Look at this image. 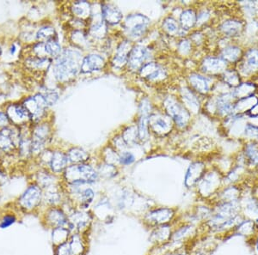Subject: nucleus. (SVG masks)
<instances>
[{
	"label": "nucleus",
	"instance_id": "nucleus-27",
	"mask_svg": "<svg viewBox=\"0 0 258 255\" xmlns=\"http://www.w3.org/2000/svg\"><path fill=\"white\" fill-rule=\"evenodd\" d=\"M256 91V85L254 82H242L237 88H235L232 92L235 99H243L246 97L255 96Z\"/></svg>",
	"mask_w": 258,
	"mask_h": 255
},
{
	"label": "nucleus",
	"instance_id": "nucleus-41",
	"mask_svg": "<svg viewBox=\"0 0 258 255\" xmlns=\"http://www.w3.org/2000/svg\"><path fill=\"white\" fill-rule=\"evenodd\" d=\"M148 126H149V119L148 115H141L138 126V137L141 140H146L148 138Z\"/></svg>",
	"mask_w": 258,
	"mask_h": 255
},
{
	"label": "nucleus",
	"instance_id": "nucleus-3",
	"mask_svg": "<svg viewBox=\"0 0 258 255\" xmlns=\"http://www.w3.org/2000/svg\"><path fill=\"white\" fill-rule=\"evenodd\" d=\"M176 211L169 207H157L151 209L145 213L142 222L147 228L154 229L159 226L167 225L175 223Z\"/></svg>",
	"mask_w": 258,
	"mask_h": 255
},
{
	"label": "nucleus",
	"instance_id": "nucleus-17",
	"mask_svg": "<svg viewBox=\"0 0 258 255\" xmlns=\"http://www.w3.org/2000/svg\"><path fill=\"white\" fill-rule=\"evenodd\" d=\"M202 69L207 74H223L227 70V63L221 58L209 57L202 63Z\"/></svg>",
	"mask_w": 258,
	"mask_h": 255
},
{
	"label": "nucleus",
	"instance_id": "nucleus-34",
	"mask_svg": "<svg viewBox=\"0 0 258 255\" xmlns=\"http://www.w3.org/2000/svg\"><path fill=\"white\" fill-rule=\"evenodd\" d=\"M182 97L183 102L186 103V106L188 107V109L195 113H197L199 110V101L190 89L187 88V87L182 89Z\"/></svg>",
	"mask_w": 258,
	"mask_h": 255
},
{
	"label": "nucleus",
	"instance_id": "nucleus-32",
	"mask_svg": "<svg viewBox=\"0 0 258 255\" xmlns=\"http://www.w3.org/2000/svg\"><path fill=\"white\" fill-rule=\"evenodd\" d=\"M189 82L192 87L201 94H206L209 92V82L205 76H201L198 74H192L189 76Z\"/></svg>",
	"mask_w": 258,
	"mask_h": 255
},
{
	"label": "nucleus",
	"instance_id": "nucleus-12",
	"mask_svg": "<svg viewBox=\"0 0 258 255\" xmlns=\"http://www.w3.org/2000/svg\"><path fill=\"white\" fill-rule=\"evenodd\" d=\"M23 106L29 113L30 119L35 121H38L44 115L47 104L43 96L37 94L35 95V97H30L24 101Z\"/></svg>",
	"mask_w": 258,
	"mask_h": 255
},
{
	"label": "nucleus",
	"instance_id": "nucleus-51",
	"mask_svg": "<svg viewBox=\"0 0 258 255\" xmlns=\"http://www.w3.org/2000/svg\"><path fill=\"white\" fill-rule=\"evenodd\" d=\"M55 255H71L69 243L62 244L60 246H56Z\"/></svg>",
	"mask_w": 258,
	"mask_h": 255
},
{
	"label": "nucleus",
	"instance_id": "nucleus-18",
	"mask_svg": "<svg viewBox=\"0 0 258 255\" xmlns=\"http://www.w3.org/2000/svg\"><path fill=\"white\" fill-rule=\"evenodd\" d=\"M6 115L9 118V120L17 126L23 125L30 119V115L24 106L19 104H12L9 106L6 111Z\"/></svg>",
	"mask_w": 258,
	"mask_h": 255
},
{
	"label": "nucleus",
	"instance_id": "nucleus-36",
	"mask_svg": "<svg viewBox=\"0 0 258 255\" xmlns=\"http://www.w3.org/2000/svg\"><path fill=\"white\" fill-rule=\"evenodd\" d=\"M71 232L66 227L63 228H57L53 229V244L54 246H59L62 244L67 243L70 239Z\"/></svg>",
	"mask_w": 258,
	"mask_h": 255
},
{
	"label": "nucleus",
	"instance_id": "nucleus-28",
	"mask_svg": "<svg viewBox=\"0 0 258 255\" xmlns=\"http://www.w3.org/2000/svg\"><path fill=\"white\" fill-rule=\"evenodd\" d=\"M68 159L67 155L60 151L53 153L50 160V167L54 173H61L68 167Z\"/></svg>",
	"mask_w": 258,
	"mask_h": 255
},
{
	"label": "nucleus",
	"instance_id": "nucleus-6",
	"mask_svg": "<svg viewBox=\"0 0 258 255\" xmlns=\"http://www.w3.org/2000/svg\"><path fill=\"white\" fill-rule=\"evenodd\" d=\"M198 235V229L197 226L192 223L182 222L181 224L174 229L170 239V246H179L188 245L193 241L194 239Z\"/></svg>",
	"mask_w": 258,
	"mask_h": 255
},
{
	"label": "nucleus",
	"instance_id": "nucleus-25",
	"mask_svg": "<svg viewBox=\"0 0 258 255\" xmlns=\"http://www.w3.org/2000/svg\"><path fill=\"white\" fill-rule=\"evenodd\" d=\"M102 14L103 19L109 24H119L122 19V13L120 12V10L118 9L116 6L110 4L103 5Z\"/></svg>",
	"mask_w": 258,
	"mask_h": 255
},
{
	"label": "nucleus",
	"instance_id": "nucleus-40",
	"mask_svg": "<svg viewBox=\"0 0 258 255\" xmlns=\"http://www.w3.org/2000/svg\"><path fill=\"white\" fill-rule=\"evenodd\" d=\"M26 65L31 70H44L49 67L50 60L44 58H33L27 60Z\"/></svg>",
	"mask_w": 258,
	"mask_h": 255
},
{
	"label": "nucleus",
	"instance_id": "nucleus-43",
	"mask_svg": "<svg viewBox=\"0 0 258 255\" xmlns=\"http://www.w3.org/2000/svg\"><path fill=\"white\" fill-rule=\"evenodd\" d=\"M56 32L53 27L46 26L41 28L36 34V38L40 41H48L53 40Z\"/></svg>",
	"mask_w": 258,
	"mask_h": 255
},
{
	"label": "nucleus",
	"instance_id": "nucleus-22",
	"mask_svg": "<svg viewBox=\"0 0 258 255\" xmlns=\"http://www.w3.org/2000/svg\"><path fill=\"white\" fill-rule=\"evenodd\" d=\"M66 200L63 199L61 193L56 188L51 187L47 188V192L43 194V203L49 207H61Z\"/></svg>",
	"mask_w": 258,
	"mask_h": 255
},
{
	"label": "nucleus",
	"instance_id": "nucleus-44",
	"mask_svg": "<svg viewBox=\"0 0 258 255\" xmlns=\"http://www.w3.org/2000/svg\"><path fill=\"white\" fill-rule=\"evenodd\" d=\"M37 179H38L39 187H41L42 189L43 188H51L53 186V176L50 175L48 172H40L37 176Z\"/></svg>",
	"mask_w": 258,
	"mask_h": 255
},
{
	"label": "nucleus",
	"instance_id": "nucleus-47",
	"mask_svg": "<svg viewBox=\"0 0 258 255\" xmlns=\"http://www.w3.org/2000/svg\"><path fill=\"white\" fill-rule=\"evenodd\" d=\"M244 136L253 140H258V126L248 124L244 128Z\"/></svg>",
	"mask_w": 258,
	"mask_h": 255
},
{
	"label": "nucleus",
	"instance_id": "nucleus-9",
	"mask_svg": "<svg viewBox=\"0 0 258 255\" xmlns=\"http://www.w3.org/2000/svg\"><path fill=\"white\" fill-rule=\"evenodd\" d=\"M149 23V19L147 17L141 14H134L127 17L124 27L131 37L138 38L146 32Z\"/></svg>",
	"mask_w": 258,
	"mask_h": 255
},
{
	"label": "nucleus",
	"instance_id": "nucleus-39",
	"mask_svg": "<svg viewBox=\"0 0 258 255\" xmlns=\"http://www.w3.org/2000/svg\"><path fill=\"white\" fill-rule=\"evenodd\" d=\"M72 11L74 15L80 18H88L91 14V7L86 1H78L74 3Z\"/></svg>",
	"mask_w": 258,
	"mask_h": 255
},
{
	"label": "nucleus",
	"instance_id": "nucleus-30",
	"mask_svg": "<svg viewBox=\"0 0 258 255\" xmlns=\"http://www.w3.org/2000/svg\"><path fill=\"white\" fill-rule=\"evenodd\" d=\"M131 46L127 41H124L123 43L120 44L118 47L117 53L114 57V65L116 67H121L126 64L128 60L129 53L131 52Z\"/></svg>",
	"mask_w": 258,
	"mask_h": 255
},
{
	"label": "nucleus",
	"instance_id": "nucleus-10",
	"mask_svg": "<svg viewBox=\"0 0 258 255\" xmlns=\"http://www.w3.org/2000/svg\"><path fill=\"white\" fill-rule=\"evenodd\" d=\"M239 63L241 76H249L258 72V48H250L243 53Z\"/></svg>",
	"mask_w": 258,
	"mask_h": 255
},
{
	"label": "nucleus",
	"instance_id": "nucleus-42",
	"mask_svg": "<svg viewBox=\"0 0 258 255\" xmlns=\"http://www.w3.org/2000/svg\"><path fill=\"white\" fill-rule=\"evenodd\" d=\"M45 52L48 54V55L57 58L61 54V46L59 45L58 41H55L54 39L48 41L46 42L45 44Z\"/></svg>",
	"mask_w": 258,
	"mask_h": 255
},
{
	"label": "nucleus",
	"instance_id": "nucleus-11",
	"mask_svg": "<svg viewBox=\"0 0 258 255\" xmlns=\"http://www.w3.org/2000/svg\"><path fill=\"white\" fill-rule=\"evenodd\" d=\"M45 224L52 229L68 226V213L62 207H49L47 209L43 217Z\"/></svg>",
	"mask_w": 258,
	"mask_h": 255
},
{
	"label": "nucleus",
	"instance_id": "nucleus-14",
	"mask_svg": "<svg viewBox=\"0 0 258 255\" xmlns=\"http://www.w3.org/2000/svg\"><path fill=\"white\" fill-rule=\"evenodd\" d=\"M20 141L16 132L8 126L0 130V150L4 152L14 151L18 146L17 144H20Z\"/></svg>",
	"mask_w": 258,
	"mask_h": 255
},
{
	"label": "nucleus",
	"instance_id": "nucleus-54",
	"mask_svg": "<svg viewBox=\"0 0 258 255\" xmlns=\"http://www.w3.org/2000/svg\"><path fill=\"white\" fill-rule=\"evenodd\" d=\"M5 182H6V175L0 170V185L3 184Z\"/></svg>",
	"mask_w": 258,
	"mask_h": 255
},
{
	"label": "nucleus",
	"instance_id": "nucleus-52",
	"mask_svg": "<svg viewBox=\"0 0 258 255\" xmlns=\"http://www.w3.org/2000/svg\"><path fill=\"white\" fill-rule=\"evenodd\" d=\"M190 48V42H189L188 41H187V40L182 41V42H181L180 46H179V50H180V52H182V53H183V54H187V53H189Z\"/></svg>",
	"mask_w": 258,
	"mask_h": 255
},
{
	"label": "nucleus",
	"instance_id": "nucleus-56",
	"mask_svg": "<svg viewBox=\"0 0 258 255\" xmlns=\"http://www.w3.org/2000/svg\"><path fill=\"white\" fill-rule=\"evenodd\" d=\"M0 53H1V48H0Z\"/></svg>",
	"mask_w": 258,
	"mask_h": 255
},
{
	"label": "nucleus",
	"instance_id": "nucleus-2",
	"mask_svg": "<svg viewBox=\"0 0 258 255\" xmlns=\"http://www.w3.org/2000/svg\"><path fill=\"white\" fill-rule=\"evenodd\" d=\"M68 184H90L98 179V172L86 164L72 165L64 170Z\"/></svg>",
	"mask_w": 258,
	"mask_h": 255
},
{
	"label": "nucleus",
	"instance_id": "nucleus-29",
	"mask_svg": "<svg viewBox=\"0 0 258 255\" xmlns=\"http://www.w3.org/2000/svg\"><path fill=\"white\" fill-rule=\"evenodd\" d=\"M257 103L258 98L255 96L238 100L234 104V114L241 115L243 113L249 112Z\"/></svg>",
	"mask_w": 258,
	"mask_h": 255
},
{
	"label": "nucleus",
	"instance_id": "nucleus-4",
	"mask_svg": "<svg viewBox=\"0 0 258 255\" xmlns=\"http://www.w3.org/2000/svg\"><path fill=\"white\" fill-rule=\"evenodd\" d=\"M68 223L67 228L71 234H80L84 235L91 227L92 223V215L88 211H82L74 209L68 213Z\"/></svg>",
	"mask_w": 258,
	"mask_h": 255
},
{
	"label": "nucleus",
	"instance_id": "nucleus-31",
	"mask_svg": "<svg viewBox=\"0 0 258 255\" xmlns=\"http://www.w3.org/2000/svg\"><path fill=\"white\" fill-rule=\"evenodd\" d=\"M69 248L71 255H84L85 245L83 240V235L80 234H73L69 239Z\"/></svg>",
	"mask_w": 258,
	"mask_h": 255
},
{
	"label": "nucleus",
	"instance_id": "nucleus-38",
	"mask_svg": "<svg viewBox=\"0 0 258 255\" xmlns=\"http://www.w3.org/2000/svg\"><path fill=\"white\" fill-rule=\"evenodd\" d=\"M222 78L224 82L226 84L231 86L232 88H237L238 86L242 83L241 82V75L238 70H226L223 74H222Z\"/></svg>",
	"mask_w": 258,
	"mask_h": 255
},
{
	"label": "nucleus",
	"instance_id": "nucleus-46",
	"mask_svg": "<svg viewBox=\"0 0 258 255\" xmlns=\"http://www.w3.org/2000/svg\"><path fill=\"white\" fill-rule=\"evenodd\" d=\"M123 138L124 141L126 142V144H135V142H136V139L139 138L138 130L136 129L134 126L129 127L124 132Z\"/></svg>",
	"mask_w": 258,
	"mask_h": 255
},
{
	"label": "nucleus",
	"instance_id": "nucleus-26",
	"mask_svg": "<svg viewBox=\"0 0 258 255\" xmlns=\"http://www.w3.org/2000/svg\"><path fill=\"white\" fill-rule=\"evenodd\" d=\"M149 126L153 132L158 134H166L171 129V125L165 118L157 115H153L149 118Z\"/></svg>",
	"mask_w": 258,
	"mask_h": 255
},
{
	"label": "nucleus",
	"instance_id": "nucleus-37",
	"mask_svg": "<svg viewBox=\"0 0 258 255\" xmlns=\"http://www.w3.org/2000/svg\"><path fill=\"white\" fill-rule=\"evenodd\" d=\"M245 158L249 165L258 167V143L254 141L245 145Z\"/></svg>",
	"mask_w": 258,
	"mask_h": 255
},
{
	"label": "nucleus",
	"instance_id": "nucleus-55",
	"mask_svg": "<svg viewBox=\"0 0 258 255\" xmlns=\"http://www.w3.org/2000/svg\"><path fill=\"white\" fill-rule=\"evenodd\" d=\"M163 255H172V250H169V251H167V252H164V254Z\"/></svg>",
	"mask_w": 258,
	"mask_h": 255
},
{
	"label": "nucleus",
	"instance_id": "nucleus-15",
	"mask_svg": "<svg viewBox=\"0 0 258 255\" xmlns=\"http://www.w3.org/2000/svg\"><path fill=\"white\" fill-rule=\"evenodd\" d=\"M50 128L47 124L43 125H39L33 134L32 142H31V146L30 150L31 152L37 153L41 152V150L44 149L45 144L47 142V139L49 137Z\"/></svg>",
	"mask_w": 258,
	"mask_h": 255
},
{
	"label": "nucleus",
	"instance_id": "nucleus-48",
	"mask_svg": "<svg viewBox=\"0 0 258 255\" xmlns=\"http://www.w3.org/2000/svg\"><path fill=\"white\" fill-rule=\"evenodd\" d=\"M44 97L45 101L47 105H53L59 99V95L54 91H47L44 94H41Z\"/></svg>",
	"mask_w": 258,
	"mask_h": 255
},
{
	"label": "nucleus",
	"instance_id": "nucleus-24",
	"mask_svg": "<svg viewBox=\"0 0 258 255\" xmlns=\"http://www.w3.org/2000/svg\"><path fill=\"white\" fill-rule=\"evenodd\" d=\"M220 30L226 36H238L243 32V23L238 19H228L221 24Z\"/></svg>",
	"mask_w": 258,
	"mask_h": 255
},
{
	"label": "nucleus",
	"instance_id": "nucleus-23",
	"mask_svg": "<svg viewBox=\"0 0 258 255\" xmlns=\"http://www.w3.org/2000/svg\"><path fill=\"white\" fill-rule=\"evenodd\" d=\"M243 55V50L236 45H229L221 51V59L230 64L240 61Z\"/></svg>",
	"mask_w": 258,
	"mask_h": 255
},
{
	"label": "nucleus",
	"instance_id": "nucleus-1",
	"mask_svg": "<svg viewBox=\"0 0 258 255\" xmlns=\"http://www.w3.org/2000/svg\"><path fill=\"white\" fill-rule=\"evenodd\" d=\"M79 53L74 51L67 50L59 56L54 69L56 78L59 82H68L76 76L80 70Z\"/></svg>",
	"mask_w": 258,
	"mask_h": 255
},
{
	"label": "nucleus",
	"instance_id": "nucleus-8",
	"mask_svg": "<svg viewBox=\"0 0 258 255\" xmlns=\"http://www.w3.org/2000/svg\"><path fill=\"white\" fill-rule=\"evenodd\" d=\"M221 182L222 180L220 179L218 174L205 173L203 178L197 183V189L199 191L200 195L204 199L214 197L220 191L219 188Z\"/></svg>",
	"mask_w": 258,
	"mask_h": 255
},
{
	"label": "nucleus",
	"instance_id": "nucleus-20",
	"mask_svg": "<svg viewBox=\"0 0 258 255\" xmlns=\"http://www.w3.org/2000/svg\"><path fill=\"white\" fill-rule=\"evenodd\" d=\"M104 59L99 55L91 54L83 59L80 65V71L83 73H91L93 71L102 70L104 66Z\"/></svg>",
	"mask_w": 258,
	"mask_h": 255
},
{
	"label": "nucleus",
	"instance_id": "nucleus-35",
	"mask_svg": "<svg viewBox=\"0 0 258 255\" xmlns=\"http://www.w3.org/2000/svg\"><path fill=\"white\" fill-rule=\"evenodd\" d=\"M197 22V16L193 10H186L180 16V24L183 30L192 29Z\"/></svg>",
	"mask_w": 258,
	"mask_h": 255
},
{
	"label": "nucleus",
	"instance_id": "nucleus-19",
	"mask_svg": "<svg viewBox=\"0 0 258 255\" xmlns=\"http://www.w3.org/2000/svg\"><path fill=\"white\" fill-rule=\"evenodd\" d=\"M147 59V52L146 48L141 46L134 47L129 53L128 65L131 70H141L145 65V61Z\"/></svg>",
	"mask_w": 258,
	"mask_h": 255
},
{
	"label": "nucleus",
	"instance_id": "nucleus-16",
	"mask_svg": "<svg viewBox=\"0 0 258 255\" xmlns=\"http://www.w3.org/2000/svg\"><path fill=\"white\" fill-rule=\"evenodd\" d=\"M206 173V166L203 162L197 161L194 162L188 167V171L185 176V186L187 188H193L197 185V183L203 178Z\"/></svg>",
	"mask_w": 258,
	"mask_h": 255
},
{
	"label": "nucleus",
	"instance_id": "nucleus-53",
	"mask_svg": "<svg viewBox=\"0 0 258 255\" xmlns=\"http://www.w3.org/2000/svg\"><path fill=\"white\" fill-rule=\"evenodd\" d=\"M9 118L7 116L6 113L0 111V128H6L9 125Z\"/></svg>",
	"mask_w": 258,
	"mask_h": 255
},
{
	"label": "nucleus",
	"instance_id": "nucleus-50",
	"mask_svg": "<svg viewBox=\"0 0 258 255\" xmlns=\"http://www.w3.org/2000/svg\"><path fill=\"white\" fill-rule=\"evenodd\" d=\"M119 161H120V164L125 165V166L132 164L133 162L135 161V156L131 153L124 152L119 157Z\"/></svg>",
	"mask_w": 258,
	"mask_h": 255
},
{
	"label": "nucleus",
	"instance_id": "nucleus-57",
	"mask_svg": "<svg viewBox=\"0 0 258 255\" xmlns=\"http://www.w3.org/2000/svg\"><path fill=\"white\" fill-rule=\"evenodd\" d=\"M257 199H258V197H257Z\"/></svg>",
	"mask_w": 258,
	"mask_h": 255
},
{
	"label": "nucleus",
	"instance_id": "nucleus-21",
	"mask_svg": "<svg viewBox=\"0 0 258 255\" xmlns=\"http://www.w3.org/2000/svg\"><path fill=\"white\" fill-rule=\"evenodd\" d=\"M141 75L142 77L149 81H157L163 79L165 76L164 70L155 63L146 64L141 69Z\"/></svg>",
	"mask_w": 258,
	"mask_h": 255
},
{
	"label": "nucleus",
	"instance_id": "nucleus-49",
	"mask_svg": "<svg viewBox=\"0 0 258 255\" xmlns=\"http://www.w3.org/2000/svg\"><path fill=\"white\" fill-rule=\"evenodd\" d=\"M16 221H17V217L14 215H6V216H4L2 220H1L0 228L1 229H6V228H8V227L15 223Z\"/></svg>",
	"mask_w": 258,
	"mask_h": 255
},
{
	"label": "nucleus",
	"instance_id": "nucleus-33",
	"mask_svg": "<svg viewBox=\"0 0 258 255\" xmlns=\"http://www.w3.org/2000/svg\"><path fill=\"white\" fill-rule=\"evenodd\" d=\"M68 161L74 165L84 164L89 160L88 153L80 148H73L67 154Z\"/></svg>",
	"mask_w": 258,
	"mask_h": 255
},
{
	"label": "nucleus",
	"instance_id": "nucleus-5",
	"mask_svg": "<svg viewBox=\"0 0 258 255\" xmlns=\"http://www.w3.org/2000/svg\"><path fill=\"white\" fill-rule=\"evenodd\" d=\"M43 202V191L36 184L30 185L18 199V205L24 211H35Z\"/></svg>",
	"mask_w": 258,
	"mask_h": 255
},
{
	"label": "nucleus",
	"instance_id": "nucleus-7",
	"mask_svg": "<svg viewBox=\"0 0 258 255\" xmlns=\"http://www.w3.org/2000/svg\"><path fill=\"white\" fill-rule=\"evenodd\" d=\"M164 106L168 115L175 120L177 126L185 127L188 125L190 120V114L178 101L172 97H169L164 102Z\"/></svg>",
	"mask_w": 258,
	"mask_h": 255
},
{
	"label": "nucleus",
	"instance_id": "nucleus-45",
	"mask_svg": "<svg viewBox=\"0 0 258 255\" xmlns=\"http://www.w3.org/2000/svg\"><path fill=\"white\" fill-rule=\"evenodd\" d=\"M164 30L170 34V35H176L178 34L180 31H182L181 29H179V24L176 23V21L173 18H169L165 19L163 24Z\"/></svg>",
	"mask_w": 258,
	"mask_h": 255
},
{
	"label": "nucleus",
	"instance_id": "nucleus-13",
	"mask_svg": "<svg viewBox=\"0 0 258 255\" xmlns=\"http://www.w3.org/2000/svg\"><path fill=\"white\" fill-rule=\"evenodd\" d=\"M174 223L167 225L159 226L152 229L149 240L156 246H164L170 245V239L172 235Z\"/></svg>",
	"mask_w": 258,
	"mask_h": 255
}]
</instances>
